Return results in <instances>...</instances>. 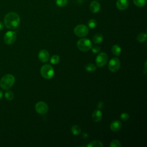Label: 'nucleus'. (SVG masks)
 Returning a JSON list of instances; mask_svg holds the SVG:
<instances>
[{"label":"nucleus","mask_w":147,"mask_h":147,"mask_svg":"<svg viewBox=\"0 0 147 147\" xmlns=\"http://www.w3.org/2000/svg\"><path fill=\"white\" fill-rule=\"evenodd\" d=\"M87 25H88V28H90V29H94L96 27V26L97 25V22L95 20L91 19L88 21Z\"/></svg>","instance_id":"nucleus-23"},{"label":"nucleus","mask_w":147,"mask_h":147,"mask_svg":"<svg viewBox=\"0 0 147 147\" xmlns=\"http://www.w3.org/2000/svg\"><path fill=\"white\" fill-rule=\"evenodd\" d=\"M50 61L52 64H56L60 61V57L57 55H54L51 57Z\"/></svg>","instance_id":"nucleus-22"},{"label":"nucleus","mask_w":147,"mask_h":147,"mask_svg":"<svg viewBox=\"0 0 147 147\" xmlns=\"http://www.w3.org/2000/svg\"><path fill=\"white\" fill-rule=\"evenodd\" d=\"M87 147H103V143L99 140H94L91 141L87 145Z\"/></svg>","instance_id":"nucleus-15"},{"label":"nucleus","mask_w":147,"mask_h":147,"mask_svg":"<svg viewBox=\"0 0 147 147\" xmlns=\"http://www.w3.org/2000/svg\"><path fill=\"white\" fill-rule=\"evenodd\" d=\"M35 110L36 112L38 113V114L44 115L48 112V106L45 102L43 101H40L36 104Z\"/></svg>","instance_id":"nucleus-8"},{"label":"nucleus","mask_w":147,"mask_h":147,"mask_svg":"<svg viewBox=\"0 0 147 147\" xmlns=\"http://www.w3.org/2000/svg\"><path fill=\"white\" fill-rule=\"evenodd\" d=\"M40 73L44 78L46 79H50L53 76L55 72L53 67L51 65L45 64L41 67Z\"/></svg>","instance_id":"nucleus-4"},{"label":"nucleus","mask_w":147,"mask_h":147,"mask_svg":"<svg viewBox=\"0 0 147 147\" xmlns=\"http://www.w3.org/2000/svg\"><path fill=\"white\" fill-rule=\"evenodd\" d=\"M97 107L98 109H102L103 107V103L101 101L99 102L98 103H97Z\"/></svg>","instance_id":"nucleus-29"},{"label":"nucleus","mask_w":147,"mask_h":147,"mask_svg":"<svg viewBox=\"0 0 147 147\" xmlns=\"http://www.w3.org/2000/svg\"><path fill=\"white\" fill-rule=\"evenodd\" d=\"M134 5L139 7H142L145 6L146 3V0H133Z\"/></svg>","instance_id":"nucleus-19"},{"label":"nucleus","mask_w":147,"mask_h":147,"mask_svg":"<svg viewBox=\"0 0 147 147\" xmlns=\"http://www.w3.org/2000/svg\"><path fill=\"white\" fill-rule=\"evenodd\" d=\"M77 47L82 52H87L91 49L92 42L91 40L88 38H81L77 42Z\"/></svg>","instance_id":"nucleus-3"},{"label":"nucleus","mask_w":147,"mask_h":147,"mask_svg":"<svg viewBox=\"0 0 147 147\" xmlns=\"http://www.w3.org/2000/svg\"><path fill=\"white\" fill-rule=\"evenodd\" d=\"M38 59L39 60L42 62H47L49 59V54L47 50L42 49L38 53Z\"/></svg>","instance_id":"nucleus-10"},{"label":"nucleus","mask_w":147,"mask_h":147,"mask_svg":"<svg viewBox=\"0 0 147 147\" xmlns=\"http://www.w3.org/2000/svg\"><path fill=\"white\" fill-rule=\"evenodd\" d=\"M5 98L8 100H11L14 98V94L11 91H7L5 94Z\"/></svg>","instance_id":"nucleus-24"},{"label":"nucleus","mask_w":147,"mask_h":147,"mask_svg":"<svg viewBox=\"0 0 147 147\" xmlns=\"http://www.w3.org/2000/svg\"><path fill=\"white\" fill-rule=\"evenodd\" d=\"M20 17L16 12H9L4 17V25L10 29L17 28L20 24Z\"/></svg>","instance_id":"nucleus-1"},{"label":"nucleus","mask_w":147,"mask_h":147,"mask_svg":"<svg viewBox=\"0 0 147 147\" xmlns=\"http://www.w3.org/2000/svg\"><path fill=\"white\" fill-rule=\"evenodd\" d=\"M129 5L128 0H117L116 2L117 7L120 10H124L126 9Z\"/></svg>","instance_id":"nucleus-11"},{"label":"nucleus","mask_w":147,"mask_h":147,"mask_svg":"<svg viewBox=\"0 0 147 147\" xmlns=\"http://www.w3.org/2000/svg\"><path fill=\"white\" fill-rule=\"evenodd\" d=\"M91 49H92V52L94 53H98V52H99V51H100V47H98V46H95V47H92Z\"/></svg>","instance_id":"nucleus-28"},{"label":"nucleus","mask_w":147,"mask_h":147,"mask_svg":"<svg viewBox=\"0 0 147 147\" xmlns=\"http://www.w3.org/2000/svg\"><path fill=\"white\" fill-rule=\"evenodd\" d=\"M85 69L88 72H92L96 69V66L91 63H89L86 65Z\"/></svg>","instance_id":"nucleus-21"},{"label":"nucleus","mask_w":147,"mask_h":147,"mask_svg":"<svg viewBox=\"0 0 147 147\" xmlns=\"http://www.w3.org/2000/svg\"><path fill=\"white\" fill-rule=\"evenodd\" d=\"M2 96H3V93H2V91L0 90V99H1V98L2 97Z\"/></svg>","instance_id":"nucleus-31"},{"label":"nucleus","mask_w":147,"mask_h":147,"mask_svg":"<svg viewBox=\"0 0 147 147\" xmlns=\"http://www.w3.org/2000/svg\"><path fill=\"white\" fill-rule=\"evenodd\" d=\"M15 78L11 74H6L2 76L0 80V87L3 90L10 88L14 84Z\"/></svg>","instance_id":"nucleus-2"},{"label":"nucleus","mask_w":147,"mask_h":147,"mask_svg":"<svg viewBox=\"0 0 147 147\" xmlns=\"http://www.w3.org/2000/svg\"><path fill=\"white\" fill-rule=\"evenodd\" d=\"M68 3L67 0H56V5L60 7H63L67 5Z\"/></svg>","instance_id":"nucleus-25"},{"label":"nucleus","mask_w":147,"mask_h":147,"mask_svg":"<svg viewBox=\"0 0 147 147\" xmlns=\"http://www.w3.org/2000/svg\"><path fill=\"white\" fill-rule=\"evenodd\" d=\"M120 118L123 121H127L129 118V115L127 113H123L121 114Z\"/></svg>","instance_id":"nucleus-27"},{"label":"nucleus","mask_w":147,"mask_h":147,"mask_svg":"<svg viewBox=\"0 0 147 147\" xmlns=\"http://www.w3.org/2000/svg\"><path fill=\"white\" fill-rule=\"evenodd\" d=\"M74 32L76 36L82 37L86 36L88 33V29L86 25L80 24L75 27Z\"/></svg>","instance_id":"nucleus-5"},{"label":"nucleus","mask_w":147,"mask_h":147,"mask_svg":"<svg viewBox=\"0 0 147 147\" xmlns=\"http://www.w3.org/2000/svg\"><path fill=\"white\" fill-rule=\"evenodd\" d=\"M3 27H4L3 24L1 21H0V31L3 29Z\"/></svg>","instance_id":"nucleus-30"},{"label":"nucleus","mask_w":147,"mask_h":147,"mask_svg":"<svg viewBox=\"0 0 147 147\" xmlns=\"http://www.w3.org/2000/svg\"><path fill=\"white\" fill-rule=\"evenodd\" d=\"M121 142L117 140H113L110 144V147H121Z\"/></svg>","instance_id":"nucleus-26"},{"label":"nucleus","mask_w":147,"mask_h":147,"mask_svg":"<svg viewBox=\"0 0 147 147\" xmlns=\"http://www.w3.org/2000/svg\"><path fill=\"white\" fill-rule=\"evenodd\" d=\"M92 118L94 121L98 122L102 120V113L100 110H95L92 113Z\"/></svg>","instance_id":"nucleus-14"},{"label":"nucleus","mask_w":147,"mask_h":147,"mask_svg":"<svg viewBox=\"0 0 147 147\" xmlns=\"http://www.w3.org/2000/svg\"><path fill=\"white\" fill-rule=\"evenodd\" d=\"M103 40V36L99 33L96 34L94 36L93 38H92V41L95 44H99V43L102 42Z\"/></svg>","instance_id":"nucleus-17"},{"label":"nucleus","mask_w":147,"mask_h":147,"mask_svg":"<svg viewBox=\"0 0 147 147\" xmlns=\"http://www.w3.org/2000/svg\"><path fill=\"white\" fill-rule=\"evenodd\" d=\"M122 127V123L121 122L118 120H115L113 121L110 125V129L113 131H119Z\"/></svg>","instance_id":"nucleus-13"},{"label":"nucleus","mask_w":147,"mask_h":147,"mask_svg":"<svg viewBox=\"0 0 147 147\" xmlns=\"http://www.w3.org/2000/svg\"><path fill=\"white\" fill-rule=\"evenodd\" d=\"M147 35L146 33H141L137 36V40L140 42H143L146 40Z\"/></svg>","instance_id":"nucleus-20"},{"label":"nucleus","mask_w":147,"mask_h":147,"mask_svg":"<svg viewBox=\"0 0 147 147\" xmlns=\"http://www.w3.org/2000/svg\"><path fill=\"white\" fill-rule=\"evenodd\" d=\"M90 11L93 13H98L100 9V5L99 2L96 1H92L89 6Z\"/></svg>","instance_id":"nucleus-12"},{"label":"nucleus","mask_w":147,"mask_h":147,"mask_svg":"<svg viewBox=\"0 0 147 147\" xmlns=\"http://www.w3.org/2000/svg\"><path fill=\"white\" fill-rule=\"evenodd\" d=\"M111 52L115 56H119L121 53V48L118 45H114L111 48Z\"/></svg>","instance_id":"nucleus-16"},{"label":"nucleus","mask_w":147,"mask_h":147,"mask_svg":"<svg viewBox=\"0 0 147 147\" xmlns=\"http://www.w3.org/2000/svg\"><path fill=\"white\" fill-rule=\"evenodd\" d=\"M71 132L75 136H78L81 133V129L78 125H74L71 127Z\"/></svg>","instance_id":"nucleus-18"},{"label":"nucleus","mask_w":147,"mask_h":147,"mask_svg":"<svg viewBox=\"0 0 147 147\" xmlns=\"http://www.w3.org/2000/svg\"><path fill=\"white\" fill-rule=\"evenodd\" d=\"M108 67L111 72H115L120 68V61L117 57L112 58L109 62Z\"/></svg>","instance_id":"nucleus-7"},{"label":"nucleus","mask_w":147,"mask_h":147,"mask_svg":"<svg viewBox=\"0 0 147 147\" xmlns=\"http://www.w3.org/2000/svg\"><path fill=\"white\" fill-rule=\"evenodd\" d=\"M17 38V34L14 31H8L4 36V41L7 45L12 44Z\"/></svg>","instance_id":"nucleus-9"},{"label":"nucleus","mask_w":147,"mask_h":147,"mask_svg":"<svg viewBox=\"0 0 147 147\" xmlns=\"http://www.w3.org/2000/svg\"><path fill=\"white\" fill-rule=\"evenodd\" d=\"M108 60V56L106 53L101 52L96 57L95 63L98 67H102L105 65Z\"/></svg>","instance_id":"nucleus-6"}]
</instances>
